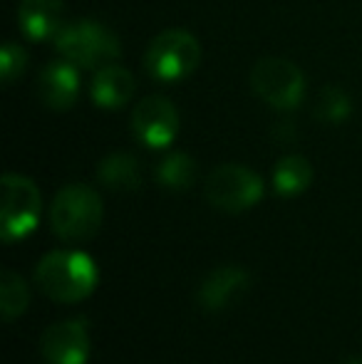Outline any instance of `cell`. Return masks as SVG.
<instances>
[{"label": "cell", "instance_id": "1", "mask_svg": "<svg viewBox=\"0 0 362 364\" xmlns=\"http://www.w3.org/2000/svg\"><path fill=\"white\" fill-rule=\"evenodd\" d=\"M40 290L58 302H80L97 288V265L80 250H53L35 268Z\"/></svg>", "mask_w": 362, "mask_h": 364}, {"label": "cell", "instance_id": "2", "mask_svg": "<svg viewBox=\"0 0 362 364\" xmlns=\"http://www.w3.org/2000/svg\"><path fill=\"white\" fill-rule=\"evenodd\" d=\"M60 55L80 70H95L115 63L119 58V38L107 25L95 20L65 23L55 38Z\"/></svg>", "mask_w": 362, "mask_h": 364}, {"label": "cell", "instance_id": "3", "mask_svg": "<svg viewBox=\"0 0 362 364\" xmlns=\"http://www.w3.org/2000/svg\"><path fill=\"white\" fill-rule=\"evenodd\" d=\"M53 230L65 240H87L102 223V201L95 188L70 183L60 188L50 208Z\"/></svg>", "mask_w": 362, "mask_h": 364}, {"label": "cell", "instance_id": "4", "mask_svg": "<svg viewBox=\"0 0 362 364\" xmlns=\"http://www.w3.org/2000/svg\"><path fill=\"white\" fill-rule=\"evenodd\" d=\"M201 63V45L186 30H164L149 43L144 68L159 82L186 80Z\"/></svg>", "mask_w": 362, "mask_h": 364}, {"label": "cell", "instance_id": "5", "mask_svg": "<svg viewBox=\"0 0 362 364\" xmlns=\"http://www.w3.org/2000/svg\"><path fill=\"white\" fill-rule=\"evenodd\" d=\"M208 203L226 213H241L263 198V181L256 171L241 164H223L208 173L203 183Z\"/></svg>", "mask_w": 362, "mask_h": 364}, {"label": "cell", "instance_id": "6", "mask_svg": "<svg viewBox=\"0 0 362 364\" xmlns=\"http://www.w3.org/2000/svg\"><path fill=\"white\" fill-rule=\"evenodd\" d=\"M40 191L28 176L5 173L3 176V208H0V235L13 243L35 230L40 220Z\"/></svg>", "mask_w": 362, "mask_h": 364}, {"label": "cell", "instance_id": "7", "mask_svg": "<svg viewBox=\"0 0 362 364\" xmlns=\"http://www.w3.org/2000/svg\"><path fill=\"white\" fill-rule=\"evenodd\" d=\"M251 87L273 109H295L303 102L305 77L285 58H263L251 73Z\"/></svg>", "mask_w": 362, "mask_h": 364}, {"label": "cell", "instance_id": "8", "mask_svg": "<svg viewBox=\"0 0 362 364\" xmlns=\"http://www.w3.org/2000/svg\"><path fill=\"white\" fill-rule=\"evenodd\" d=\"M132 129L149 149H166L179 134V112L166 97H147L134 107Z\"/></svg>", "mask_w": 362, "mask_h": 364}, {"label": "cell", "instance_id": "9", "mask_svg": "<svg viewBox=\"0 0 362 364\" xmlns=\"http://www.w3.org/2000/svg\"><path fill=\"white\" fill-rule=\"evenodd\" d=\"M40 352L48 364H87L90 335L85 320L55 322L40 337Z\"/></svg>", "mask_w": 362, "mask_h": 364}, {"label": "cell", "instance_id": "10", "mask_svg": "<svg viewBox=\"0 0 362 364\" xmlns=\"http://www.w3.org/2000/svg\"><path fill=\"white\" fill-rule=\"evenodd\" d=\"M248 273L241 265H221L198 288V305L206 312H223L248 290Z\"/></svg>", "mask_w": 362, "mask_h": 364}, {"label": "cell", "instance_id": "11", "mask_svg": "<svg viewBox=\"0 0 362 364\" xmlns=\"http://www.w3.org/2000/svg\"><path fill=\"white\" fill-rule=\"evenodd\" d=\"M80 68L73 63L63 60V63H50L43 68L38 80V95L45 107L55 112H65L78 102L80 95Z\"/></svg>", "mask_w": 362, "mask_h": 364}, {"label": "cell", "instance_id": "12", "mask_svg": "<svg viewBox=\"0 0 362 364\" xmlns=\"http://www.w3.org/2000/svg\"><path fill=\"white\" fill-rule=\"evenodd\" d=\"M63 0H20L18 3V23L25 38L35 43L55 40L63 30Z\"/></svg>", "mask_w": 362, "mask_h": 364}, {"label": "cell", "instance_id": "13", "mask_svg": "<svg viewBox=\"0 0 362 364\" xmlns=\"http://www.w3.org/2000/svg\"><path fill=\"white\" fill-rule=\"evenodd\" d=\"M134 75L122 65H105L92 80V100L105 109H119L134 97Z\"/></svg>", "mask_w": 362, "mask_h": 364}, {"label": "cell", "instance_id": "14", "mask_svg": "<svg viewBox=\"0 0 362 364\" xmlns=\"http://www.w3.org/2000/svg\"><path fill=\"white\" fill-rule=\"evenodd\" d=\"M97 176L112 191H134L142 183L139 164L132 154H110L107 159H102V164L97 166Z\"/></svg>", "mask_w": 362, "mask_h": 364}, {"label": "cell", "instance_id": "15", "mask_svg": "<svg viewBox=\"0 0 362 364\" xmlns=\"http://www.w3.org/2000/svg\"><path fill=\"white\" fill-rule=\"evenodd\" d=\"M313 183V166L305 156H283L273 168V186L280 196L293 198L300 196Z\"/></svg>", "mask_w": 362, "mask_h": 364}, {"label": "cell", "instance_id": "16", "mask_svg": "<svg viewBox=\"0 0 362 364\" xmlns=\"http://www.w3.org/2000/svg\"><path fill=\"white\" fill-rule=\"evenodd\" d=\"M30 305V290L28 283L20 278L15 270L5 268L0 275V312H3V320H15L20 317Z\"/></svg>", "mask_w": 362, "mask_h": 364}, {"label": "cell", "instance_id": "17", "mask_svg": "<svg viewBox=\"0 0 362 364\" xmlns=\"http://www.w3.org/2000/svg\"><path fill=\"white\" fill-rule=\"evenodd\" d=\"M156 181L166 188L183 191V188H188L196 181V161L183 151L171 154V156H166L164 161L156 166Z\"/></svg>", "mask_w": 362, "mask_h": 364}, {"label": "cell", "instance_id": "18", "mask_svg": "<svg viewBox=\"0 0 362 364\" xmlns=\"http://www.w3.org/2000/svg\"><path fill=\"white\" fill-rule=\"evenodd\" d=\"M353 112V105H350V97L345 95V90L335 85H328L320 90L318 105H315V117L325 124H343L345 119Z\"/></svg>", "mask_w": 362, "mask_h": 364}, {"label": "cell", "instance_id": "19", "mask_svg": "<svg viewBox=\"0 0 362 364\" xmlns=\"http://www.w3.org/2000/svg\"><path fill=\"white\" fill-rule=\"evenodd\" d=\"M25 60H28V55H25V50L20 48V45L10 43V40L3 45V53H0V73H3L5 85H13V82L23 75Z\"/></svg>", "mask_w": 362, "mask_h": 364}, {"label": "cell", "instance_id": "20", "mask_svg": "<svg viewBox=\"0 0 362 364\" xmlns=\"http://www.w3.org/2000/svg\"><path fill=\"white\" fill-rule=\"evenodd\" d=\"M345 364H362V357H350V360L345 362Z\"/></svg>", "mask_w": 362, "mask_h": 364}]
</instances>
